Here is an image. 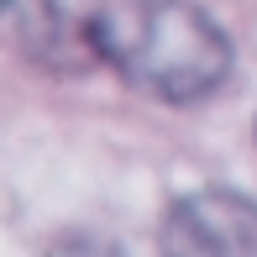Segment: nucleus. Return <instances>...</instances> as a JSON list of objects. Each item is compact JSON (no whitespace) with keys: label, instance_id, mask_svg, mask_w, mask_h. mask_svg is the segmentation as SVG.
Listing matches in <instances>:
<instances>
[{"label":"nucleus","instance_id":"obj_1","mask_svg":"<svg viewBox=\"0 0 257 257\" xmlns=\"http://www.w3.org/2000/svg\"><path fill=\"white\" fill-rule=\"evenodd\" d=\"M95 58L168 105L215 95L231 74V37L194 0H110L89 16Z\"/></svg>","mask_w":257,"mask_h":257},{"label":"nucleus","instance_id":"obj_3","mask_svg":"<svg viewBox=\"0 0 257 257\" xmlns=\"http://www.w3.org/2000/svg\"><path fill=\"white\" fill-rule=\"evenodd\" d=\"M42 257H121V247L95 236V231H68V236H58Z\"/></svg>","mask_w":257,"mask_h":257},{"label":"nucleus","instance_id":"obj_4","mask_svg":"<svg viewBox=\"0 0 257 257\" xmlns=\"http://www.w3.org/2000/svg\"><path fill=\"white\" fill-rule=\"evenodd\" d=\"M6 6H11V0H0V11H6Z\"/></svg>","mask_w":257,"mask_h":257},{"label":"nucleus","instance_id":"obj_2","mask_svg":"<svg viewBox=\"0 0 257 257\" xmlns=\"http://www.w3.org/2000/svg\"><path fill=\"white\" fill-rule=\"evenodd\" d=\"M158 252L163 257H257V205L231 189H194L168 205Z\"/></svg>","mask_w":257,"mask_h":257}]
</instances>
